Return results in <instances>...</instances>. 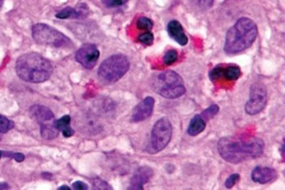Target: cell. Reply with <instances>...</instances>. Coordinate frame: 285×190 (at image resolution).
<instances>
[{
    "label": "cell",
    "mask_w": 285,
    "mask_h": 190,
    "mask_svg": "<svg viewBox=\"0 0 285 190\" xmlns=\"http://www.w3.org/2000/svg\"><path fill=\"white\" fill-rule=\"evenodd\" d=\"M59 189L69 190V189H70V188H69V186H68L67 185H63V186H61L60 187H59Z\"/></svg>",
    "instance_id": "1f68e13d"
},
{
    "label": "cell",
    "mask_w": 285,
    "mask_h": 190,
    "mask_svg": "<svg viewBox=\"0 0 285 190\" xmlns=\"http://www.w3.org/2000/svg\"><path fill=\"white\" fill-rule=\"evenodd\" d=\"M71 117L69 115H64L62 118L55 120V127L59 131L62 132L65 137H70L74 135V130L70 126Z\"/></svg>",
    "instance_id": "e0dca14e"
},
{
    "label": "cell",
    "mask_w": 285,
    "mask_h": 190,
    "mask_svg": "<svg viewBox=\"0 0 285 190\" xmlns=\"http://www.w3.org/2000/svg\"><path fill=\"white\" fill-rule=\"evenodd\" d=\"M251 178L254 182L262 184H267L275 180L277 178V172L273 168L257 166L252 170Z\"/></svg>",
    "instance_id": "4fadbf2b"
},
{
    "label": "cell",
    "mask_w": 285,
    "mask_h": 190,
    "mask_svg": "<svg viewBox=\"0 0 285 190\" xmlns=\"http://www.w3.org/2000/svg\"><path fill=\"white\" fill-rule=\"evenodd\" d=\"M72 187L76 190H86L88 189V185L86 183L81 181H76L72 184Z\"/></svg>",
    "instance_id": "f1b7e54d"
},
{
    "label": "cell",
    "mask_w": 285,
    "mask_h": 190,
    "mask_svg": "<svg viewBox=\"0 0 285 190\" xmlns=\"http://www.w3.org/2000/svg\"><path fill=\"white\" fill-rule=\"evenodd\" d=\"M264 150V141L254 136L224 137L218 143V152L222 158L232 164L258 158Z\"/></svg>",
    "instance_id": "6da1fadb"
},
{
    "label": "cell",
    "mask_w": 285,
    "mask_h": 190,
    "mask_svg": "<svg viewBox=\"0 0 285 190\" xmlns=\"http://www.w3.org/2000/svg\"><path fill=\"white\" fill-rule=\"evenodd\" d=\"M156 87L159 94L167 99H176L186 92L182 78L174 71H166L159 74Z\"/></svg>",
    "instance_id": "5b68a950"
},
{
    "label": "cell",
    "mask_w": 285,
    "mask_h": 190,
    "mask_svg": "<svg viewBox=\"0 0 285 190\" xmlns=\"http://www.w3.org/2000/svg\"><path fill=\"white\" fill-rule=\"evenodd\" d=\"M138 40L142 45L151 46L154 44V36L150 31L144 32L139 35Z\"/></svg>",
    "instance_id": "603a6c76"
},
{
    "label": "cell",
    "mask_w": 285,
    "mask_h": 190,
    "mask_svg": "<svg viewBox=\"0 0 285 190\" xmlns=\"http://www.w3.org/2000/svg\"><path fill=\"white\" fill-rule=\"evenodd\" d=\"M136 25L138 30L150 31L154 27V23L150 19L146 18V17H141L137 21Z\"/></svg>",
    "instance_id": "44dd1931"
},
{
    "label": "cell",
    "mask_w": 285,
    "mask_h": 190,
    "mask_svg": "<svg viewBox=\"0 0 285 190\" xmlns=\"http://www.w3.org/2000/svg\"><path fill=\"white\" fill-rule=\"evenodd\" d=\"M206 128V121L201 115H196L192 118L188 128V133L191 136H196Z\"/></svg>",
    "instance_id": "2e32d148"
},
{
    "label": "cell",
    "mask_w": 285,
    "mask_h": 190,
    "mask_svg": "<svg viewBox=\"0 0 285 190\" xmlns=\"http://www.w3.org/2000/svg\"><path fill=\"white\" fill-rule=\"evenodd\" d=\"M241 76L240 67L235 65L229 66L226 68L223 67V77L228 81H237Z\"/></svg>",
    "instance_id": "ac0fdd59"
},
{
    "label": "cell",
    "mask_w": 285,
    "mask_h": 190,
    "mask_svg": "<svg viewBox=\"0 0 285 190\" xmlns=\"http://www.w3.org/2000/svg\"><path fill=\"white\" fill-rule=\"evenodd\" d=\"M17 74L20 79L29 83L40 84L47 81L53 73L52 64L36 52L21 56L16 63Z\"/></svg>",
    "instance_id": "7a4b0ae2"
},
{
    "label": "cell",
    "mask_w": 285,
    "mask_h": 190,
    "mask_svg": "<svg viewBox=\"0 0 285 190\" xmlns=\"http://www.w3.org/2000/svg\"><path fill=\"white\" fill-rule=\"evenodd\" d=\"M128 0H102L103 4L107 8H117L126 4Z\"/></svg>",
    "instance_id": "4316f807"
},
{
    "label": "cell",
    "mask_w": 285,
    "mask_h": 190,
    "mask_svg": "<svg viewBox=\"0 0 285 190\" xmlns=\"http://www.w3.org/2000/svg\"><path fill=\"white\" fill-rule=\"evenodd\" d=\"M0 141H1V137H0Z\"/></svg>",
    "instance_id": "e575fe53"
},
{
    "label": "cell",
    "mask_w": 285,
    "mask_h": 190,
    "mask_svg": "<svg viewBox=\"0 0 285 190\" xmlns=\"http://www.w3.org/2000/svg\"><path fill=\"white\" fill-rule=\"evenodd\" d=\"M200 5L205 9H208L213 6L214 0H198Z\"/></svg>",
    "instance_id": "f546056e"
},
{
    "label": "cell",
    "mask_w": 285,
    "mask_h": 190,
    "mask_svg": "<svg viewBox=\"0 0 285 190\" xmlns=\"http://www.w3.org/2000/svg\"><path fill=\"white\" fill-rule=\"evenodd\" d=\"M3 155L5 156V157L13 158L18 162H23L24 159L25 158V156L24 155V154L20 153V152H3Z\"/></svg>",
    "instance_id": "83f0119b"
},
{
    "label": "cell",
    "mask_w": 285,
    "mask_h": 190,
    "mask_svg": "<svg viewBox=\"0 0 285 190\" xmlns=\"http://www.w3.org/2000/svg\"><path fill=\"white\" fill-rule=\"evenodd\" d=\"M223 67L220 65L217 66V67L213 68V69L210 71L209 74L210 80L214 81L221 79V78L223 77Z\"/></svg>",
    "instance_id": "cb8c5ba5"
},
{
    "label": "cell",
    "mask_w": 285,
    "mask_h": 190,
    "mask_svg": "<svg viewBox=\"0 0 285 190\" xmlns=\"http://www.w3.org/2000/svg\"><path fill=\"white\" fill-rule=\"evenodd\" d=\"M2 156H3V152H1V151H0V159H1Z\"/></svg>",
    "instance_id": "836d02e7"
},
{
    "label": "cell",
    "mask_w": 285,
    "mask_h": 190,
    "mask_svg": "<svg viewBox=\"0 0 285 190\" xmlns=\"http://www.w3.org/2000/svg\"><path fill=\"white\" fill-rule=\"evenodd\" d=\"M3 0H0V8H1L2 6H3Z\"/></svg>",
    "instance_id": "d6a6232c"
},
{
    "label": "cell",
    "mask_w": 285,
    "mask_h": 190,
    "mask_svg": "<svg viewBox=\"0 0 285 190\" xmlns=\"http://www.w3.org/2000/svg\"><path fill=\"white\" fill-rule=\"evenodd\" d=\"M267 91L262 83H254L250 87L249 98L246 103L245 111L247 114H258L265 108L267 103Z\"/></svg>",
    "instance_id": "9c48e42d"
},
{
    "label": "cell",
    "mask_w": 285,
    "mask_h": 190,
    "mask_svg": "<svg viewBox=\"0 0 285 190\" xmlns=\"http://www.w3.org/2000/svg\"><path fill=\"white\" fill-rule=\"evenodd\" d=\"M93 186L96 189H112V187L106 181L102 180L99 178H96L92 181Z\"/></svg>",
    "instance_id": "484cf974"
},
{
    "label": "cell",
    "mask_w": 285,
    "mask_h": 190,
    "mask_svg": "<svg viewBox=\"0 0 285 190\" xmlns=\"http://www.w3.org/2000/svg\"><path fill=\"white\" fill-rule=\"evenodd\" d=\"M10 189L9 184L6 182H0V189Z\"/></svg>",
    "instance_id": "4dcf8cb0"
},
{
    "label": "cell",
    "mask_w": 285,
    "mask_h": 190,
    "mask_svg": "<svg viewBox=\"0 0 285 190\" xmlns=\"http://www.w3.org/2000/svg\"><path fill=\"white\" fill-rule=\"evenodd\" d=\"M240 175L238 174H232L230 177H227L225 180V186L227 189H231L235 184L240 181Z\"/></svg>",
    "instance_id": "d4e9b609"
},
{
    "label": "cell",
    "mask_w": 285,
    "mask_h": 190,
    "mask_svg": "<svg viewBox=\"0 0 285 190\" xmlns=\"http://www.w3.org/2000/svg\"><path fill=\"white\" fill-rule=\"evenodd\" d=\"M100 52L97 47L91 44H86L76 52V62L87 69H92L96 66Z\"/></svg>",
    "instance_id": "30bf717a"
},
{
    "label": "cell",
    "mask_w": 285,
    "mask_h": 190,
    "mask_svg": "<svg viewBox=\"0 0 285 190\" xmlns=\"http://www.w3.org/2000/svg\"><path fill=\"white\" fill-rule=\"evenodd\" d=\"M130 68L128 58L116 54L103 61L98 71V79L104 84L117 82L126 74Z\"/></svg>",
    "instance_id": "277c9868"
},
{
    "label": "cell",
    "mask_w": 285,
    "mask_h": 190,
    "mask_svg": "<svg viewBox=\"0 0 285 190\" xmlns=\"http://www.w3.org/2000/svg\"><path fill=\"white\" fill-rule=\"evenodd\" d=\"M153 175H154V171L149 166L139 167L130 179L128 189H144V185L151 180Z\"/></svg>",
    "instance_id": "7c38bea8"
},
{
    "label": "cell",
    "mask_w": 285,
    "mask_h": 190,
    "mask_svg": "<svg viewBox=\"0 0 285 190\" xmlns=\"http://www.w3.org/2000/svg\"><path fill=\"white\" fill-rule=\"evenodd\" d=\"M89 8L85 4L78 5L77 8L70 7L64 8L56 15V18L65 20V19H79L85 18L89 14Z\"/></svg>",
    "instance_id": "9a60e30c"
},
{
    "label": "cell",
    "mask_w": 285,
    "mask_h": 190,
    "mask_svg": "<svg viewBox=\"0 0 285 190\" xmlns=\"http://www.w3.org/2000/svg\"><path fill=\"white\" fill-rule=\"evenodd\" d=\"M219 111H220V107L217 104H213L204 110L201 115L206 121V120L211 119L215 115L218 114Z\"/></svg>",
    "instance_id": "ffe728a7"
},
{
    "label": "cell",
    "mask_w": 285,
    "mask_h": 190,
    "mask_svg": "<svg viewBox=\"0 0 285 190\" xmlns=\"http://www.w3.org/2000/svg\"><path fill=\"white\" fill-rule=\"evenodd\" d=\"M155 106V100L152 96L144 98L134 108L132 113L131 120L133 123L144 121L152 116Z\"/></svg>",
    "instance_id": "8fae6325"
},
{
    "label": "cell",
    "mask_w": 285,
    "mask_h": 190,
    "mask_svg": "<svg viewBox=\"0 0 285 190\" xmlns=\"http://www.w3.org/2000/svg\"><path fill=\"white\" fill-rule=\"evenodd\" d=\"M14 128L13 122L0 114V133H7Z\"/></svg>",
    "instance_id": "7402d4cb"
},
{
    "label": "cell",
    "mask_w": 285,
    "mask_h": 190,
    "mask_svg": "<svg viewBox=\"0 0 285 190\" xmlns=\"http://www.w3.org/2000/svg\"><path fill=\"white\" fill-rule=\"evenodd\" d=\"M257 37V27L251 19L240 18L227 32L224 50L228 54L240 53L249 48Z\"/></svg>",
    "instance_id": "3957f363"
},
{
    "label": "cell",
    "mask_w": 285,
    "mask_h": 190,
    "mask_svg": "<svg viewBox=\"0 0 285 190\" xmlns=\"http://www.w3.org/2000/svg\"><path fill=\"white\" fill-rule=\"evenodd\" d=\"M32 37L36 43L51 47H67L71 44L70 40L62 32L46 24H37L32 29Z\"/></svg>",
    "instance_id": "8992f818"
},
{
    "label": "cell",
    "mask_w": 285,
    "mask_h": 190,
    "mask_svg": "<svg viewBox=\"0 0 285 190\" xmlns=\"http://www.w3.org/2000/svg\"><path fill=\"white\" fill-rule=\"evenodd\" d=\"M178 54L177 51L175 49H171L168 51L163 58V62L166 66H171L177 62Z\"/></svg>",
    "instance_id": "d6986e66"
},
{
    "label": "cell",
    "mask_w": 285,
    "mask_h": 190,
    "mask_svg": "<svg viewBox=\"0 0 285 190\" xmlns=\"http://www.w3.org/2000/svg\"><path fill=\"white\" fill-rule=\"evenodd\" d=\"M30 114L40 125L41 135L44 138L52 140L59 135V130L55 127L54 113L47 107L35 105L30 108Z\"/></svg>",
    "instance_id": "ba28073f"
},
{
    "label": "cell",
    "mask_w": 285,
    "mask_h": 190,
    "mask_svg": "<svg viewBox=\"0 0 285 190\" xmlns=\"http://www.w3.org/2000/svg\"><path fill=\"white\" fill-rule=\"evenodd\" d=\"M173 135L172 124L167 118H162L154 124L148 151L151 154L160 152L167 147Z\"/></svg>",
    "instance_id": "52a82bcc"
},
{
    "label": "cell",
    "mask_w": 285,
    "mask_h": 190,
    "mask_svg": "<svg viewBox=\"0 0 285 190\" xmlns=\"http://www.w3.org/2000/svg\"><path fill=\"white\" fill-rule=\"evenodd\" d=\"M168 33L171 38L181 46H186L188 42L187 36L185 34L181 24L177 20L170 22L167 27Z\"/></svg>",
    "instance_id": "5bb4252c"
}]
</instances>
